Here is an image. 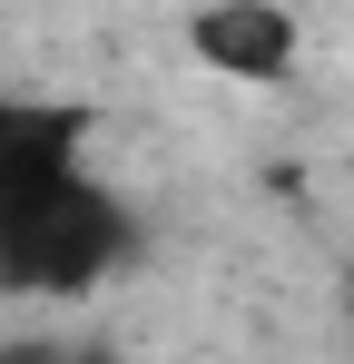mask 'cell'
<instances>
[{"instance_id": "6da1fadb", "label": "cell", "mask_w": 354, "mask_h": 364, "mask_svg": "<svg viewBox=\"0 0 354 364\" xmlns=\"http://www.w3.org/2000/svg\"><path fill=\"white\" fill-rule=\"evenodd\" d=\"M118 246H128L118 197L69 168L59 187L20 197V207L0 217V286H20V296H89L118 266Z\"/></svg>"}, {"instance_id": "7a4b0ae2", "label": "cell", "mask_w": 354, "mask_h": 364, "mask_svg": "<svg viewBox=\"0 0 354 364\" xmlns=\"http://www.w3.org/2000/svg\"><path fill=\"white\" fill-rule=\"evenodd\" d=\"M187 50L217 69V79H286L295 69V20L276 0H207L187 20Z\"/></svg>"}, {"instance_id": "3957f363", "label": "cell", "mask_w": 354, "mask_h": 364, "mask_svg": "<svg viewBox=\"0 0 354 364\" xmlns=\"http://www.w3.org/2000/svg\"><path fill=\"white\" fill-rule=\"evenodd\" d=\"M79 168V109H0V217Z\"/></svg>"}, {"instance_id": "277c9868", "label": "cell", "mask_w": 354, "mask_h": 364, "mask_svg": "<svg viewBox=\"0 0 354 364\" xmlns=\"http://www.w3.org/2000/svg\"><path fill=\"white\" fill-rule=\"evenodd\" d=\"M0 364H50V355H40V345H0Z\"/></svg>"}]
</instances>
